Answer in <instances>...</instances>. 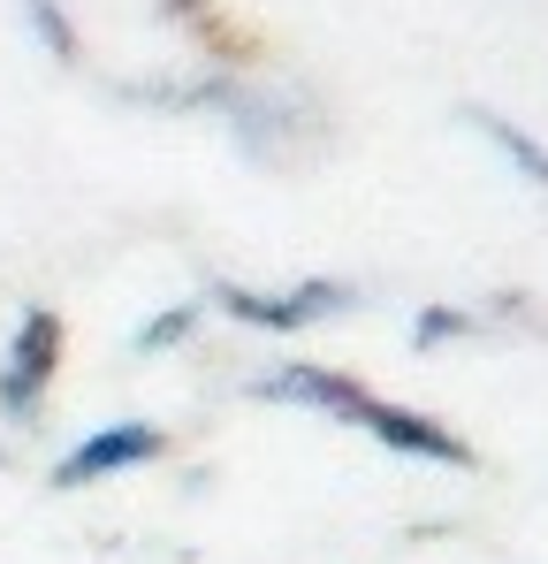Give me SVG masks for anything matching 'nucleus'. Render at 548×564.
<instances>
[{
	"instance_id": "4",
	"label": "nucleus",
	"mask_w": 548,
	"mask_h": 564,
	"mask_svg": "<svg viewBox=\"0 0 548 564\" xmlns=\"http://www.w3.org/2000/svg\"><path fill=\"white\" fill-rule=\"evenodd\" d=\"M213 297H221L229 321H244V328H282V336H289V328H313V321H336V313L351 305L343 282H305V290H289V297H260V290L221 282Z\"/></svg>"
},
{
	"instance_id": "6",
	"label": "nucleus",
	"mask_w": 548,
	"mask_h": 564,
	"mask_svg": "<svg viewBox=\"0 0 548 564\" xmlns=\"http://www.w3.org/2000/svg\"><path fill=\"white\" fill-rule=\"evenodd\" d=\"M23 23L46 39L54 62H77V31H69V15H62V0H23Z\"/></svg>"
},
{
	"instance_id": "7",
	"label": "nucleus",
	"mask_w": 548,
	"mask_h": 564,
	"mask_svg": "<svg viewBox=\"0 0 548 564\" xmlns=\"http://www.w3.org/2000/svg\"><path fill=\"white\" fill-rule=\"evenodd\" d=\"M190 321H198V305H176V313L145 321V328H138V351H161V344H183V336H190Z\"/></svg>"
},
{
	"instance_id": "5",
	"label": "nucleus",
	"mask_w": 548,
	"mask_h": 564,
	"mask_svg": "<svg viewBox=\"0 0 548 564\" xmlns=\"http://www.w3.org/2000/svg\"><path fill=\"white\" fill-rule=\"evenodd\" d=\"M472 130H480V138H487V145H495V153L518 169V176H534V184L548 191V145H541V138L511 130V122H503V115H487V107H472Z\"/></svg>"
},
{
	"instance_id": "8",
	"label": "nucleus",
	"mask_w": 548,
	"mask_h": 564,
	"mask_svg": "<svg viewBox=\"0 0 548 564\" xmlns=\"http://www.w3.org/2000/svg\"><path fill=\"white\" fill-rule=\"evenodd\" d=\"M464 328H472L464 313H427L419 321V344H442V336H464Z\"/></svg>"
},
{
	"instance_id": "3",
	"label": "nucleus",
	"mask_w": 548,
	"mask_h": 564,
	"mask_svg": "<svg viewBox=\"0 0 548 564\" xmlns=\"http://www.w3.org/2000/svg\"><path fill=\"white\" fill-rule=\"evenodd\" d=\"M161 451H168V435H161V427H145V420H114V427L85 435V443L54 466V488H91V480H107V473L153 466Z\"/></svg>"
},
{
	"instance_id": "1",
	"label": "nucleus",
	"mask_w": 548,
	"mask_h": 564,
	"mask_svg": "<svg viewBox=\"0 0 548 564\" xmlns=\"http://www.w3.org/2000/svg\"><path fill=\"white\" fill-rule=\"evenodd\" d=\"M252 389H260V397H274V404H320V412H336V420L365 427L373 443H388V451H404V458L472 466V451H464L457 435H442V427H435V420H419V412L381 404L373 389H359V381H343V375H320V367H282V375H260Z\"/></svg>"
},
{
	"instance_id": "2",
	"label": "nucleus",
	"mask_w": 548,
	"mask_h": 564,
	"mask_svg": "<svg viewBox=\"0 0 548 564\" xmlns=\"http://www.w3.org/2000/svg\"><path fill=\"white\" fill-rule=\"evenodd\" d=\"M54 367H62V321L31 305L15 321V336H8V359H0V412L31 420L39 397H46V381H54Z\"/></svg>"
}]
</instances>
